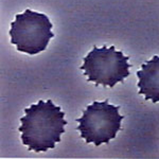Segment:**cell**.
Returning a JSON list of instances; mask_svg holds the SVG:
<instances>
[{
  "mask_svg": "<svg viewBox=\"0 0 159 159\" xmlns=\"http://www.w3.org/2000/svg\"><path fill=\"white\" fill-rule=\"evenodd\" d=\"M11 24V43L16 45L18 50L30 55L45 50L50 38L54 36L48 17L29 9L16 15Z\"/></svg>",
  "mask_w": 159,
  "mask_h": 159,
  "instance_id": "obj_1",
  "label": "cell"
},
{
  "mask_svg": "<svg viewBox=\"0 0 159 159\" xmlns=\"http://www.w3.org/2000/svg\"><path fill=\"white\" fill-rule=\"evenodd\" d=\"M115 49L113 46L107 48L105 45L98 48L95 45L83 58L84 63L80 68L85 70L84 75H88V81L95 82L96 86L102 84L112 87L118 82L123 83L130 74L128 69L132 65L127 62L129 57Z\"/></svg>",
  "mask_w": 159,
  "mask_h": 159,
  "instance_id": "obj_2",
  "label": "cell"
},
{
  "mask_svg": "<svg viewBox=\"0 0 159 159\" xmlns=\"http://www.w3.org/2000/svg\"><path fill=\"white\" fill-rule=\"evenodd\" d=\"M108 102V99L101 102H94L83 111L81 118L75 120L80 123L76 129L80 131L81 137L87 143L93 142L97 146L103 143L108 144L121 129L120 122L124 117L119 114L120 106L109 104Z\"/></svg>",
  "mask_w": 159,
  "mask_h": 159,
  "instance_id": "obj_3",
  "label": "cell"
},
{
  "mask_svg": "<svg viewBox=\"0 0 159 159\" xmlns=\"http://www.w3.org/2000/svg\"><path fill=\"white\" fill-rule=\"evenodd\" d=\"M142 70L137 72L139 79L138 93L145 95V99L152 100L153 103L159 101V57L155 56L151 60L146 61Z\"/></svg>",
  "mask_w": 159,
  "mask_h": 159,
  "instance_id": "obj_4",
  "label": "cell"
},
{
  "mask_svg": "<svg viewBox=\"0 0 159 159\" xmlns=\"http://www.w3.org/2000/svg\"><path fill=\"white\" fill-rule=\"evenodd\" d=\"M47 150V148L41 147L39 148H38L35 150L36 152H37L40 151H46Z\"/></svg>",
  "mask_w": 159,
  "mask_h": 159,
  "instance_id": "obj_5",
  "label": "cell"
},
{
  "mask_svg": "<svg viewBox=\"0 0 159 159\" xmlns=\"http://www.w3.org/2000/svg\"><path fill=\"white\" fill-rule=\"evenodd\" d=\"M26 118V116H24V117H23V118H21L20 119V120L22 121L23 120H24Z\"/></svg>",
  "mask_w": 159,
  "mask_h": 159,
  "instance_id": "obj_6",
  "label": "cell"
},
{
  "mask_svg": "<svg viewBox=\"0 0 159 159\" xmlns=\"http://www.w3.org/2000/svg\"><path fill=\"white\" fill-rule=\"evenodd\" d=\"M61 108L60 107H57V110H56L57 112H59Z\"/></svg>",
  "mask_w": 159,
  "mask_h": 159,
  "instance_id": "obj_7",
  "label": "cell"
},
{
  "mask_svg": "<svg viewBox=\"0 0 159 159\" xmlns=\"http://www.w3.org/2000/svg\"><path fill=\"white\" fill-rule=\"evenodd\" d=\"M19 130L20 131H23V129L22 128L20 127V128H19Z\"/></svg>",
  "mask_w": 159,
  "mask_h": 159,
  "instance_id": "obj_8",
  "label": "cell"
},
{
  "mask_svg": "<svg viewBox=\"0 0 159 159\" xmlns=\"http://www.w3.org/2000/svg\"><path fill=\"white\" fill-rule=\"evenodd\" d=\"M51 102V101L50 100H48L47 101V102L49 104Z\"/></svg>",
  "mask_w": 159,
  "mask_h": 159,
  "instance_id": "obj_9",
  "label": "cell"
}]
</instances>
